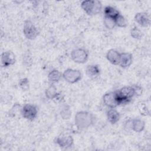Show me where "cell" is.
<instances>
[{
  "mask_svg": "<svg viewBox=\"0 0 151 151\" xmlns=\"http://www.w3.org/2000/svg\"><path fill=\"white\" fill-rule=\"evenodd\" d=\"M20 87L24 90H27L29 87V82L27 78H23L20 80L19 83Z\"/></svg>",
  "mask_w": 151,
  "mask_h": 151,
  "instance_id": "obj_23",
  "label": "cell"
},
{
  "mask_svg": "<svg viewBox=\"0 0 151 151\" xmlns=\"http://www.w3.org/2000/svg\"><path fill=\"white\" fill-rule=\"evenodd\" d=\"M103 101L107 106L112 109L120 104L116 92H110L105 94L103 96Z\"/></svg>",
  "mask_w": 151,
  "mask_h": 151,
  "instance_id": "obj_8",
  "label": "cell"
},
{
  "mask_svg": "<svg viewBox=\"0 0 151 151\" xmlns=\"http://www.w3.org/2000/svg\"><path fill=\"white\" fill-rule=\"evenodd\" d=\"M130 34H131V36L133 38H136V39H140L142 36V32L139 29H137V28H136V27L133 28L131 30Z\"/></svg>",
  "mask_w": 151,
  "mask_h": 151,
  "instance_id": "obj_22",
  "label": "cell"
},
{
  "mask_svg": "<svg viewBox=\"0 0 151 151\" xmlns=\"http://www.w3.org/2000/svg\"><path fill=\"white\" fill-rule=\"evenodd\" d=\"M93 115L87 111L78 112L75 116V123L76 126L81 129L87 128L93 123Z\"/></svg>",
  "mask_w": 151,
  "mask_h": 151,
  "instance_id": "obj_1",
  "label": "cell"
},
{
  "mask_svg": "<svg viewBox=\"0 0 151 151\" xmlns=\"http://www.w3.org/2000/svg\"><path fill=\"white\" fill-rule=\"evenodd\" d=\"M83 10L90 15H96L99 14L101 9V4L99 1L88 0L84 1L81 4Z\"/></svg>",
  "mask_w": 151,
  "mask_h": 151,
  "instance_id": "obj_2",
  "label": "cell"
},
{
  "mask_svg": "<svg viewBox=\"0 0 151 151\" xmlns=\"http://www.w3.org/2000/svg\"><path fill=\"white\" fill-rule=\"evenodd\" d=\"M15 62V57L11 51H5L1 55V65L2 67H8Z\"/></svg>",
  "mask_w": 151,
  "mask_h": 151,
  "instance_id": "obj_9",
  "label": "cell"
},
{
  "mask_svg": "<svg viewBox=\"0 0 151 151\" xmlns=\"http://www.w3.org/2000/svg\"><path fill=\"white\" fill-rule=\"evenodd\" d=\"M107 119L111 123L114 124L119 120L120 114L117 111L111 109L107 112Z\"/></svg>",
  "mask_w": 151,
  "mask_h": 151,
  "instance_id": "obj_15",
  "label": "cell"
},
{
  "mask_svg": "<svg viewBox=\"0 0 151 151\" xmlns=\"http://www.w3.org/2000/svg\"><path fill=\"white\" fill-rule=\"evenodd\" d=\"M71 56L74 62L79 64L86 63L88 59L87 52L85 50L81 48L74 50L71 52Z\"/></svg>",
  "mask_w": 151,
  "mask_h": 151,
  "instance_id": "obj_5",
  "label": "cell"
},
{
  "mask_svg": "<svg viewBox=\"0 0 151 151\" xmlns=\"http://www.w3.org/2000/svg\"><path fill=\"white\" fill-rule=\"evenodd\" d=\"M139 111L141 113V114H142L143 115H146L147 113H148L146 106L145 104H143V103H141L139 104Z\"/></svg>",
  "mask_w": 151,
  "mask_h": 151,
  "instance_id": "obj_24",
  "label": "cell"
},
{
  "mask_svg": "<svg viewBox=\"0 0 151 151\" xmlns=\"http://www.w3.org/2000/svg\"><path fill=\"white\" fill-rule=\"evenodd\" d=\"M61 76H62V74L59 71L57 70H54L49 73L48 77V80L50 81L57 82L60 80Z\"/></svg>",
  "mask_w": 151,
  "mask_h": 151,
  "instance_id": "obj_18",
  "label": "cell"
},
{
  "mask_svg": "<svg viewBox=\"0 0 151 151\" xmlns=\"http://www.w3.org/2000/svg\"><path fill=\"white\" fill-rule=\"evenodd\" d=\"M132 63V55L127 52L120 54L119 64L122 67L126 68L129 67Z\"/></svg>",
  "mask_w": 151,
  "mask_h": 151,
  "instance_id": "obj_13",
  "label": "cell"
},
{
  "mask_svg": "<svg viewBox=\"0 0 151 151\" xmlns=\"http://www.w3.org/2000/svg\"><path fill=\"white\" fill-rule=\"evenodd\" d=\"M57 143L60 147L67 148L72 146L73 143V139L70 135L62 134L57 137Z\"/></svg>",
  "mask_w": 151,
  "mask_h": 151,
  "instance_id": "obj_10",
  "label": "cell"
},
{
  "mask_svg": "<svg viewBox=\"0 0 151 151\" xmlns=\"http://www.w3.org/2000/svg\"><path fill=\"white\" fill-rule=\"evenodd\" d=\"M106 58L111 64L114 65H118L120 63V54H119L116 50L111 49L107 52L106 54Z\"/></svg>",
  "mask_w": 151,
  "mask_h": 151,
  "instance_id": "obj_12",
  "label": "cell"
},
{
  "mask_svg": "<svg viewBox=\"0 0 151 151\" xmlns=\"http://www.w3.org/2000/svg\"><path fill=\"white\" fill-rule=\"evenodd\" d=\"M86 74L91 78H96L100 74V68L96 65H88L86 68Z\"/></svg>",
  "mask_w": 151,
  "mask_h": 151,
  "instance_id": "obj_14",
  "label": "cell"
},
{
  "mask_svg": "<svg viewBox=\"0 0 151 151\" xmlns=\"http://www.w3.org/2000/svg\"><path fill=\"white\" fill-rule=\"evenodd\" d=\"M132 127L134 131L140 132L145 128V123L140 119H134L132 123Z\"/></svg>",
  "mask_w": 151,
  "mask_h": 151,
  "instance_id": "obj_17",
  "label": "cell"
},
{
  "mask_svg": "<svg viewBox=\"0 0 151 151\" xmlns=\"http://www.w3.org/2000/svg\"><path fill=\"white\" fill-rule=\"evenodd\" d=\"M24 34L29 40L35 39L38 34V30L33 23L30 21H25L24 24Z\"/></svg>",
  "mask_w": 151,
  "mask_h": 151,
  "instance_id": "obj_4",
  "label": "cell"
},
{
  "mask_svg": "<svg viewBox=\"0 0 151 151\" xmlns=\"http://www.w3.org/2000/svg\"><path fill=\"white\" fill-rule=\"evenodd\" d=\"M58 95L57 88L54 85H51L45 91V96L49 99H53Z\"/></svg>",
  "mask_w": 151,
  "mask_h": 151,
  "instance_id": "obj_19",
  "label": "cell"
},
{
  "mask_svg": "<svg viewBox=\"0 0 151 151\" xmlns=\"http://www.w3.org/2000/svg\"><path fill=\"white\" fill-rule=\"evenodd\" d=\"M135 21L142 27H147L150 24V17L146 12H139L134 17Z\"/></svg>",
  "mask_w": 151,
  "mask_h": 151,
  "instance_id": "obj_11",
  "label": "cell"
},
{
  "mask_svg": "<svg viewBox=\"0 0 151 151\" xmlns=\"http://www.w3.org/2000/svg\"><path fill=\"white\" fill-rule=\"evenodd\" d=\"M104 14L105 17L112 18L114 20L120 14L116 9L110 6H107L104 8Z\"/></svg>",
  "mask_w": 151,
  "mask_h": 151,
  "instance_id": "obj_16",
  "label": "cell"
},
{
  "mask_svg": "<svg viewBox=\"0 0 151 151\" xmlns=\"http://www.w3.org/2000/svg\"><path fill=\"white\" fill-rule=\"evenodd\" d=\"M21 114L24 118L29 120H32L37 116V110L36 107L34 105L28 104L22 108Z\"/></svg>",
  "mask_w": 151,
  "mask_h": 151,
  "instance_id": "obj_7",
  "label": "cell"
},
{
  "mask_svg": "<svg viewBox=\"0 0 151 151\" xmlns=\"http://www.w3.org/2000/svg\"><path fill=\"white\" fill-rule=\"evenodd\" d=\"M63 76L67 82L70 83H74L81 79V74L78 70L69 68L64 72Z\"/></svg>",
  "mask_w": 151,
  "mask_h": 151,
  "instance_id": "obj_6",
  "label": "cell"
},
{
  "mask_svg": "<svg viewBox=\"0 0 151 151\" xmlns=\"http://www.w3.org/2000/svg\"><path fill=\"white\" fill-rule=\"evenodd\" d=\"M114 22L116 25L119 27H126L127 25V21L126 19L123 17L122 15L119 14L115 19H114Z\"/></svg>",
  "mask_w": 151,
  "mask_h": 151,
  "instance_id": "obj_20",
  "label": "cell"
},
{
  "mask_svg": "<svg viewBox=\"0 0 151 151\" xmlns=\"http://www.w3.org/2000/svg\"><path fill=\"white\" fill-rule=\"evenodd\" d=\"M104 24L108 29H112L116 25L114 20L113 19L109 17H105L104 19Z\"/></svg>",
  "mask_w": 151,
  "mask_h": 151,
  "instance_id": "obj_21",
  "label": "cell"
},
{
  "mask_svg": "<svg viewBox=\"0 0 151 151\" xmlns=\"http://www.w3.org/2000/svg\"><path fill=\"white\" fill-rule=\"evenodd\" d=\"M120 104L128 102L136 94L135 89L132 87H124L116 92Z\"/></svg>",
  "mask_w": 151,
  "mask_h": 151,
  "instance_id": "obj_3",
  "label": "cell"
}]
</instances>
